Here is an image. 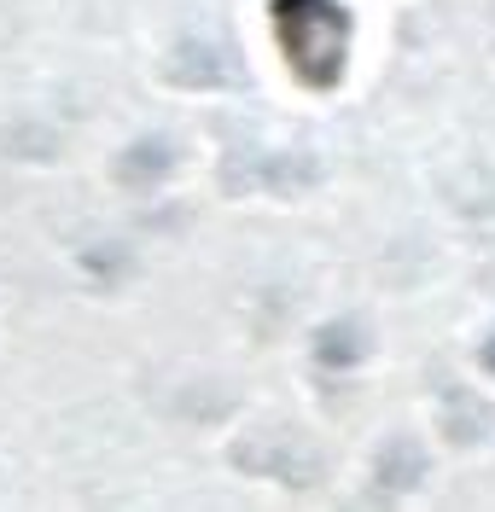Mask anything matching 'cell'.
<instances>
[{
  "instance_id": "6da1fadb",
  "label": "cell",
  "mask_w": 495,
  "mask_h": 512,
  "mask_svg": "<svg viewBox=\"0 0 495 512\" xmlns=\"http://www.w3.org/2000/svg\"><path fill=\"white\" fill-rule=\"evenodd\" d=\"M274 35L303 82L315 88L338 82L344 53H350V18L332 0H274Z\"/></svg>"
}]
</instances>
